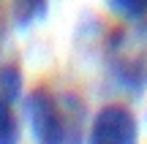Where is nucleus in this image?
Returning <instances> with one entry per match:
<instances>
[{
  "label": "nucleus",
  "instance_id": "1",
  "mask_svg": "<svg viewBox=\"0 0 147 144\" xmlns=\"http://www.w3.org/2000/svg\"><path fill=\"white\" fill-rule=\"evenodd\" d=\"M25 117L36 144H82L84 106L74 92L36 87L25 95Z\"/></svg>",
  "mask_w": 147,
  "mask_h": 144
},
{
  "label": "nucleus",
  "instance_id": "2",
  "mask_svg": "<svg viewBox=\"0 0 147 144\" xmlns=\"http://www.w3.org/2000/svg\"><path fill=\"white\" fill-rule=\"evenodd\" d=\"M109 74L125 90H144L147 87V22L134 25L123 33H115L106 46Z\"/></svg>",
  "mask_w": 147,
  "mask_h": 144
},
{
  "label": "nucleus",
  "instance_id": "3",
  "mask_svg": "<svg viewBox=\"0 0 147 144\" xmlns=\"http://www.w3.org/2000/svg\"><path fill=\"white\" fill-rule=\"evenodd\" d=\"M87 144H139V123L131 109L106 103L87 125Z\"/></svg>",
  "mask_w": 147,
  "mask_h": 144
},
{
  "label": "nucleus",
  "instance_id": "4",
  "mask_svg": "<svg viewBox=\"0 0 147 144\" xmlns=\"http://www.w3.org/2000/svg\"><path fill=\"white\" fill-rule=\"evenodd\" d=\"M47 0H11V19L16 27H30L47 16Z\"/></svg>",
  "mask_w": 147,
  "mask_h": 144
},
{
  "label": "nucleus",
  "instance_id": "5",
  "mask_svg": "<svg viewBox=\"0 0 147 144\" xmlns=\"http://www.w3.org/2000/svg\"><path fill=\"white\" fill-rule=\"evenodd\" d=\"M19 95H22V74H19V68L11 65V63L0 65V98L14 103Z\"/></svg>",
  "mask_w": 147,
  "mask_h": 144
},
{
  "label": "nucleus",
  "instance_id": "6",
  "mask_svg": "<svg viewBox=\"0 0 147 144\" xmlns=\"http://www.w3.org/2000/svg\"><path fill=\"white\" fill-rule=\"evenodd\" d=\"M19 141V125L11 112V103L0 98V144H16Z\"/></svg>",
  "mask_w": 147,
  "mask_h": 144
},
{
  "label": "nucleus",
  "instance_id": "7",
  "mask_svg": "<svg viewBox=\"0 0 147 144\" xmlns=\"http://www.w3.org/2000/svg\"><path fill=\"white\" fill-rule=\"evenodd\" d=\"M106 8L115 11L123 19L136 22L142 16H147V0H106Z\"/></svg>",
  "mask_w": 147,
  "mask_h": 144
}]
</instances>
